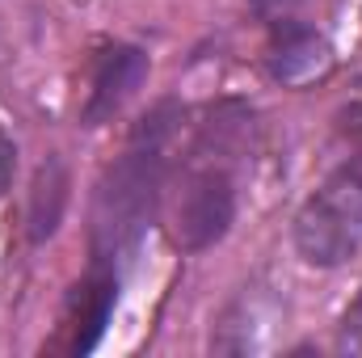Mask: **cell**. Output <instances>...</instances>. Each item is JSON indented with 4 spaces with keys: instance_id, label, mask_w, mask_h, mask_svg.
<instances>
[{
    "instance_id": "cell-1",
    "label": "cell",
    "mask_w": 362,
    "mask_h": 358,
    "mask_svg": "<svg viewBox=\"0 0 362 358\" xmlns=\"http://www.w3.org/2000/svg\"><path fill=\"white\" fill-rule=\"evenodd\" d=\"M181 110L173 97L156 101L135 127L101 178L93 185L89 202V266L118 270L139 253L148 228L165 202V173H169V139L177 135Z\"/></svg>"
},
{
    "instance_id": "cell-3",
    "label": "cell",
    "mask_w": 362,
    "mask_h": 358,
    "mask_svg": "<svg viewBox=\"0 0 362 358\" xmlns=\"http://www.w3.org/2000/svg\"><path fill=\"white\" fill-rule=\"evenodd\" d=\"M295 253L316 270L346 266L362 249V169L341 161L291 219Z\"/></svg>"
},
{
    "instance_id": "cell-10",
    "label": "cell",
    "mask_w": 362,
    "mask_h": 358,
    "mask_svg": "<svg viewBox=\"0 0 362 358\" xmlns=\"http://www.w3.org/2000/svg\"><path fill=\"white\" fill-rule=\"evenodd\" d=\"M13 178H17V144L0 122V198L13 190Z\"/></svg>"
},
{
    "instance_id": "cell-6",
    "label": "cell",
    "mask_w": 362,
    "mask_h": 358,
    "mask_svg": "<svg viewBox=\"0 0 362 358\" xmlns=\"http://www.w3.org/2000/svg\"><path fill=\"white\" fill-rule=\"evenodd\" d=\"M118 287H122V274L118 270H101L89 266V274L72 287L68 295V350L72 354H93L97 342L105 337V325L114 316V304H118Z\"/></svg>"
},
{
    "instance_id": "cell-4",
    "label": "cell",
    "mask_w": 362,
    "mask_h": 358,
    "mask_svg": "<svg viewBox=\"0 0 362 358\" xmlns=\"http://www.w3.org/2000/svg\"><path fill=\"white\" fill-rule=\"evenodd\" d=\"M152 59L144 47L135 42H105L93 55V72H89V93L81 105V127H105L122 114V105L139 93V85L148 81Z\"/></svg>"
},
{
    "instance_id": "cell-11",
    "label": "cell",
    "mask_w": 362,
    "mask_h": 358,
    "mask_svg": "<svg viewBox=\"0 0 362 358\" xmlns=\"http://www.w3.org/2000/svg\"><path fill=\"white\" fill-rule=\"evenodd\" d=\"M253 4V13L270 25V21H282V17H299V8L308 4V0H249Z\"/></svg>"
},
{
    "instance_id": "cell-2",
    "label": "cell",
    "mask_w": 362,
    "mask_h": 358,
    "mask_svg": "<svg viewBox=\"0 0 362 358\" xmlns=\"http://www.w3.org/2000/svg\"><path fill=\"white\" fill-rule=\"evenodd\" d=\"M253 131V114L240 101L211 105L198 139L189 148V165L177 178L169 202V241L181 253L215 249L236 224V156Z\"/></svg>"
},
{
    "instance_id": "cell-7",
    "label": "cell",
    "mask_w": 362,
    "mask_h": 358,
    "mask_svg": "<svg viewBox=\"0 0 362 358\" xmlns=\"http://www.w3.org/2000/svg\"><path fill=\"white\" fill-rule=\"evenodd\" d=\"M68 198H72V173L64 165V156H47L34 181H30V198H25V236L30 245H47L59 224H64V211H68Z\"/></svg>"
},
{
    "instance_id": "cell-5",
    "label": "cell",
    "mask_w": 362,
    "mask_h": 358,
    "mask_svg": "<svg viewBox=\"0 0 362 358\" xmlns=\"http://www.w3.org/2000/svg\"><path fill=\"white\" fill-rule=\"evenodd\" d=\"M266 68L282 89H299L320 81L333 68V47L329 38L303 21V17H282L270 21V47H266Z\"/></svg>"
},
{
    "instance_id": "cell-8",
    "label": "cell",
    "mask_w": 362,
    "mask_h": 358,
    "mask_svg": "<svg viewBox=\"0 0 362 358\" xmlns=\"http://www.w3.org/2000/svg\"><path fill=\"white\" fill-rule=\"evenodd\" d=\"M337 350H341V354H358L362 358V287H358V295L350 299V308L341 312V325H337Z\"/></svg>"
},
{
    "instance_id": "cell-9",
    "label": "cell",
    "mask_w": 362,
    "mask_h": 358,
    "mask_svg": "<svg viewBox=\"0 0 362 358\" xmlns=\"http://www.w3.org/2000/svg\"><path fill=\"white\" fill-rule=\"evenodd\" d=\"M337 131L350 139V165L362 169V105H350L337 114Z\"/></svg>"
}]
</instances>
